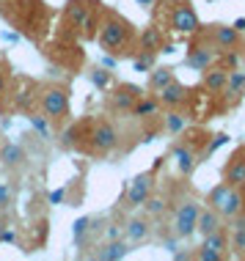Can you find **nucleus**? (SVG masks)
I'll return each instance as SVG.
<instances>
[{
  "instance_id": "f257e3e1",
  "label": "nucleus",
  "mask_w": 245,
  "mask_h": 261,
  "mask_svg": "<svg viewBox=\"0 0 245 261\" xmlns=\"http://www.w3.org/2000/svg\"><path fill=\"white\" fill-rule=\"evenodd\" d=\"M96 41H100V47L110 55H127V47L135 41V25H132L130 19H124L118 11H108L100 19Z\"/></svg>"
},
{
  "instance_id": "f03ea898",
  "label": "nucleus",
  "mask_w": 245,
  "mask_h": 261,
  "mask_svg": "<svg viewBox=\"0 0 245 261\" xmlns=\"http://www.w3.org/2000/svg\"><path fill=\"white\" fill-rule=\"evenodd\" d=\"M100 0H69L64 6V22L86 39H94L100 28Z\"/></svg>"
},
{
  "instance_id": "7ed1b4c3",
  "label": "nucleus",
  "mask_w": 245,
  "mask_h": 261,
  "mask_svg": "<svg viewBox=\"0 0 245 261\" xmlns=\"http://www.w3.org/2000/svg\"><path fill=\"white\" fill-rule=\"evenodd\" d=\"M36 108L44 113L47 118H50L53 124L64 121V118H69V91L64 86H44L39 88V105Z\"/></svg>"
},
{
  "instance_id": "20e7f679",
  "label": "nucleus",
  "mask_w": 245,
  "mask_h": 261,
  "mask_svg": "<svg viewBox=\"0 0 245 261\" xmlns=\"http://www.w3.org/2000/svg\"><path fill=\"white\" fill-rule=\"evenodd\" d=\"M88 151L91 154H110L118 146V129L113 121L108 118H96L91 121V132H88Z\"/></svg>"
},
{
  "instance_id": "39448f33",
  "label": "nucleus",
  "mask_w": 245,
  "mask_h": 261,
  "mask_svg": "<svg viewBox=\"0 0 245 261\" xmlns=\"http://www.w3.org/2000/svg\"><path fill=\"white\" fill-rule=\"evenodd\" d=\"M155 176H157L155 168H149V171L132 176L127 190H124V206H127V209H138V206H141V203L155 193Z\"/></svg>"
},
{
  "instance_id": "423d86ee",
  "label": "nucleus",
  "mask_w": 245,
  "mask_h": 261,
  "mask_svg": "<svg viewBox=\"0 0 245 261\" xmlns=\"http://www.w3.org/2000/svg\"><path fill=\"white\" fill-rule=\"evenodd\" d=\"M168 25H171V31L185 33V36H190V33H199V31H201V19H199V14H195V9L190 6V0L171 6Z\"/></svg>"
},
{
  "instance_id": "0eeeda50",
  "label": "nucleus",
  "mask_w": 245,
  "mask_h": 261,
  "mask_svg": "<svg viewBox=\"0 0 245 261\" xmlns=\"http://www.w3.org/2000/svg\"><path fill=\"white\" fill-rule=\"evenodd\" d=\"M199 201L187 198L182 201L177 212H174V234H177L179 239H190L195 234V220H199Z\"/></svg>"
},
{
  "instance_id": "6e6552de",
  "label": "nucleus",
  "mask_w": 245,
  "mask_h": 261,
  "mask_svg": "<svg viewBox=\"0 0 245 261\" xmlns=\"http://www.w3.org/2000/svg\"><path fill=\"white\" fill-rule=\"evenodd\" d=\"M201 151H204V146H195L193 140H179V143H174V160H177V171L182 176H190L195 171V165L201 162Z\"/></svg>"
},
{
  "instance_id": "1a4fd4ad",
  "label": "nucleus",
  "mask_w": 245,
  "mask_h": 261,
  "mask_svg": "<svg viewBox=\"0 0 245 261\" xmlns=\"http://www.w3.org/2000/svg\"><path fill=\"white\" fill-rule=\"evenodd\" d=\"M143 96V88L141 86H132V83H118V86L110 91L108 96V108L113 113H130L132 105Z\"/></svg>"
},
{
  "instance_id": "9d476101",
  "label": "nucleus",
  "mask_w": 245,
  "mask_h": 261,
  "mask_svg": "<svg viewBox=\"0 0 245 261\" xmlns=\"http://www.w3.org/2000/svg\"><path fill=\"white\" fill-rule=\"evenodd\" d=\"M207 39H209V44H212L215 50L229 53V50H234V47L240 44V31H237L234 25H220V22H215V25L207 28Z\"/></svg>"
},
{
  "instance_id": "9b49d317",
  "label": "nucleus",
  "mask_w": 245,
  "mask_h": 261,
  "mask_svg": "<svg viewBox=\"0 0 245 261\" xmlns=\"http://www.w3.org/2000/svg\"><path fill=\"white\" fill-rule=\"evenodd\" d=\"M223 181L232 187H245V146H237L223 165Z\"/></svg>"
},
{
  "instance_id": "f8f14e48",
  "label": "nucleus",
  "mask_w": 245,
  "mask_h": 261,
  "mask_svg": "<svg viewBox=\"0 0 245 261\" xmlns=\"http://www.w3.org/2000/svg\"><path fill=\"white\" fill-rule=\"evenodd\" d=\"M187 94H190V91H187V86L174 77V80L168 83L165 88L157 91V102H160V108H165V110H177V108H182V105L187 102Z\"/></svg>"
},
{
  "instance_id": "ddd939ff",
  "label": "nucleus",
  "mask_w": 245,
  "mask_h": 261,
  "mask_svg": "<svg viewBox=\"0 0 245 261\" xmlns=\"http://www.w3.org/2000/svg\"><path fill=\"white\" fill-rule=\"evenodd\" d=\"M132 250V245L127 242V239H108L105 245H96V250L91 253V258L96 261H121L127 258Z\"/></svg>"
},
{
  "instance_id": "4468645a",
  "label": "nucleus",
  "mask_w": 245,
  "mask_h": 261,
  "mask_svg": "<svg viewBox=\"0 0 245 261\" xmlns=\"http://www.w3.org/2000/svg\"><path fill=\"white\" fill-rule=\"evenodd\" d=\"M88 132H91V121H75L72 126H66L61 132V149L64 151L80 149L83 143H88Z\"/></svg>"
},
{
  "instance_id": "2eb2a0df",
  "label": "nucleus",
  "mask_w": 245,
  "mask_h": 261,
  "mask_svg": "<svg viewBox=\"0 0 245 261\" xmlns=\"http://www.w3.org/2000/svg\"><path fill=\"white\" fill-rule=\"evenodd\" d=\"M0 165H3L6 171H19V168L28 165V151L19 143H9V140H6V143L0 146Z\"/></svg>"
},
{
  "instance_id": "dca6fc26",
  "label": "nucleus",
  "mask_w": 245,
  "mask_h": 261,
  "mask_svg": "<svg viewBox=\"0 0 245 261\" xmlns=\"http://www.w3.org/2000/svg\"><path fill=\"white\" fill-rule=\"evenodd\" d=\"M218 61V50H212V44H204V47H199V44H193L190 47V53H187V58L185 63L190 69H195V72H204V69H209L212 63Z\"/></svg>"
},
{
  "instance_id": "f3484780",
  "label": "nucleus",
  "mask_w": 245,
  "mask_h": 261,
  "mask_svg": "<svg viewBox=\"0 0 245 261\" xmlns=\"http://www.w3.org/2000/svg\"><path fill=\"white\" fill-rule=\"evenodd\" d=\"M124 237H127V242L130 245H141L146 242V239L152 237V223H149V217H130L127 225H124Z\"/></svg>"
},
{
  "instance_id": "a211bd4d",
  "label": "nucleus",
  "mask_w": 245,
  "mask_h": 261,
  "mask_svg": "<svg viewBox=\"0 0 245 261\" xmlns=\"http://www.w3.org/2000/svg\"><path fill=\"white\" fill-rule=\"evenodd\" d=\"M223 215L220 212H215L212 206H207V209H199V220H195V234H201V237H207V234H212V231H218L223 228Z\"/></svg>"
},
{
  "instance_id": "6ab92c4d",
  "label": "nucleus",
  "mask_w": 245,
  "mask_h": 261,
  "mask_svg": "<svg viewBox=\"0 0 245 261\" xmlns=\"http://www.w3.org/2000/svg\"><path fill=\"white\" fill-rule=\"evenodd\" d=\"M226 77H229V69H223V66H209L201 72V86H204L209 94H220L223 88H226Z\"/></svg>"
},
{
  "instance_id": "aec40b11",
  "label": "nucleus",
  "mask_w": 245,
  "mask_h": 261,
  "mask_svg": "<svg viewBox=\"0 0 245 261\" xmlns=\"http://www.w3.org/2000/svg\"><path fill=\"white\" fill-rule=\"evenodd\" d=\"M138 47L146 53H160L165 47V39H163V31L155 25H149V28H143L141 31V36H138Z\"/></svg>"
},
{
  "instance_id": "412c9836",
  "label": "nucleus",
  "mask_w": 245,
  "mask_h": 261,
  "mask_svg": "<svg viewBox=\"0 0 245 261\" xmlns=\"http://www.w3.org/2000/svg\"><path fill=\"white\" fill-rule=\"evenodd\" d=\"M146 74H149V83H146V88H149L152 94H157L160 88H165L168 83L174 80V69H171V66H157V69L152 66Z\"/></svg>"
},
{
  "instance_id": "4be33fe9",
  "label": "nucleus",
  "mask_w": 245,
  "mask_h": 261,
  "mask_svg": "<svg viewBox=\"0 0 245 261\" xmlns=\"http://www.w3.org/2000/svg\"><path fill=\"white\" fill-rule=\"evenodd\" d=\"M157 110H160V102H157V96H141L135 105H132V110H130V116H135V118H152V116H157Z\"/></svg>"
},
{
  "instance_id": "5701e85b",
  "label": "nucleus",
  "mask_w": 245,
  "mask_h": 261,
  "mask_svg": "<svg viewBox=\"0 0 245 261\" xmlns=\"http://www.w3.org/2000/svg\"><path fill=\"white\" fill-rule=\"evenodd\" d=\"M28 121H31V126L36 129V135H39V138H44V140H47V138H53V121L44 116V113L31 110V113H28Z\"/></svg>"
},
{
  "instance_id": "b1692460",
  "label": "nucleus",
  "mask_w": 245,
  "mask_h": 261,
  "mask_svg": "<svg viewBox=\"0 0 245 261\" xmlns=\"http://www.w3.org/2000/svg\"><path fill=\"white\" fill-rule=\"evenodd\" d=\"M229 193H232V185H226V181H220V185H215L212 190L207 193V206H212L215 212H220V206L226 203Z\"/></svg>"
},
{
  "instance_id": "393cba45",
  "label": "nucleus",
  "mask_w": 245,
  "mask_h": 261,
  "mask_svg": "<svg viewBox=\"0 0 245 261\" xmlns=\"http://www.w3.org/2000/svg\"><path fill=\"white\" fill-rule=\"evenodd\" d=\"M204 245H207V248H212V250H218V253L232 256V253H229V231L226 228H218V231H212V234H207Z\"/></svg>"
},
{
  "instance_id": "a878e982",
  "label": "nucleus",
  "mask_w": 245,
  "mask_h": 261,
  "mask_svg": "<svg viewBox=\"0 0 245 261\" xmlns=\"http://www.w3.org/2000/svg\"><path fill=\"white\" fill-rule=\"evenodd\" d=\"M226 94H232V96H240L242 91H245V72H240V69H232L226 77Z\"/></svg>"
},
{
  "instance_id": "bb28decb",
  "label": "nucleus",
  "mask_w": 245,
  "mask_h": 261,
  "mask_svg": "<svg viewBox=\"0 0 245 261\" xmlns=\"http://www.w3.org/2000/svg\"><path fill=\"white\" fill-rule=\"evenodd\" d=\"M141 206H143V212H146V217H160V215L165 212L168 201L163 198V195H149V198H146Z\"/></svg>"
},
{
  "instance_id": "cd10ccee",
  "label": "nucleus",
  "mask_w": 245,
  "mask_h": 261,
  "mask_svg": "<svg viewBox=\"0 0 245 261\" xmlns=\"http://www.w3.org/2000/svg\"><path fill=\"white\" fill-rule=\"evenodd\" d=\"M165 132L168 135H179V132H185V116L177 110H168L165 113Z\"/></svg>"
},
{
  "instance_id": "c85d7f7f",
  "label": "nucleus",
  "mask_w": 245,
  "mask_h": 261,
  "mask_svg": "<svg viewBox=\"0 0 245 261\" xmlns=\"http://www.w3.org/2000/svg\"><path fill=\"white\" fill-rule=\"evenodd\" d=\"M155 61H157V53H146L141 50L132 58V66H135V72H149L152 66H155Z\"/></svg>"
},
{
  "instance_id": "c756f323",
  "label": "nucleus",
  "mask_w": 245,
  "mask_h": 261,
  "mask_svg": "<svg viewBox=\"0 0 245 261\" xmlns=\"http://www.w3.org/2000/svg\"><path fill=\"white\" fill-rule=\"evenodd\" d=\"M229 253L232 256H245V228L229 234Z\"/></svg>"
},
{
  "instance_id": "7c9ffc66",
  "label": "nucleus",
  "mask_w": 245,
  "mask_h": 261,
  "mask_svg": "<svg viewBox=\"0 0 245 261\" xmlns=\"http://www.w3.org/2000/svg\"><path fill=\"white\" fill-rule=\"evenodd\" d=\"M88 77H91V83H94L96 88H110V72L105 66H94L88 72Z\"/></svg>"
},
{
  "instance_id": "2f4dec72",
  "label": "nucleus",
  "mask_w": 245,
  "mask_h": 261,
  "mask_svg": "<svg viewBox=\"0 0 245 261\" xmlns=\"http://www.w3.org/2000/svg\"><path fill=\"white\" fill-rule=\"evenodd\" d=\"M11 206H14V187L9 185V181L0 179V209L11 212Z\"/></svg>"
},
{
  "instance_id": "473e14b6",
  "label": "nucleus",
  "mask_w": 245,
  "mask_h": 261,
  "mask_svg": "<svg viewBox=\"0 0 245 261\" xmlns=\"http://www.w3.org/2000/svg\"><path fill=\"white\" fill-rule=\"evenodd\" d=\"M193 258H199V261H223V258H229V256H226V253H218V250L207 248V245H201V248L193 253Z\"/></svg>"
},
{
  "instance_id": "72a5a7b5",
  "label": "nucleus",
  "mask_w": 245,
  "mask_h": 261,
  "mask_svg": "<svg viewBox=\"0 0 245 261\" xmlns=\"http://www.w3.org/2000/svg\"><path fill=\"white\" fill-rule=\"evenodd\" d=\"M240 228H245V209H240L237 215L229 217V231H240Z\"/></svg>"
},
{
  "instance_id": "f704fd0d",
  "label": "nucleus",
  "mask_w": 245,
  "mask_h": 261,
  "mask_svg": "<svg viewBox=\"0 0 245 261\" xmlns=\"http://www.w3.org/2000/svg\"><path fill=\"white\" fill-rule=\"evenodd\" d=\"M9 86H11V74H9V69L0 66V99L9 94Z\"/></svg>"
},
{
  "instance_id": "c9c22d12",
  "label": "nucleus",
  "mask_w": 245,
  "mask_h": 261,
  "mask_svg": "<svg viewBox=\"0 0 245 261\" xmlns=\"http://www.w3.org/2000/svg\"><path fill=\"white\" fill-rule=\"evenodd\" d=\"M64 195H66V187H61V190H55V193L50 195V201H53V203H61V198H64Z\"/></svg>"
},
{
  "instance_id": "e433bc0d",
  "label": "nucleus",
  "mask_w": 245,
  "mask_h": 261,
  "mask_svg": "<svg viewBox=\"0 0 245 261\" xmlns=\"http://www.w3.org/2000/svg\"><path fill=\"white\" fill-rule=\"evenodd\" d=\"M6 225H9V212H3V209H0V231H3Z\"/></svg>"
},
{
  "instance_id": "4c0bfd02",
  "label": "nucleus",
  "mask_w": 245,
  "mask_h": 261,
  "mask_svg": "<svg viewBox=\"0 0 245 261\" xmlns=\"http://www.w3.org/2000/svg\"><path fill=\"white\" fill-rule=\"evenodd\" d=\"M102 66H105V69H110V66H116V58H102Z\"/></svg>"
},
{
  "instance_id": "58836bf2",
  "label": "nucleus",
  "mask_w": 245,
  "mask_h": 261,
  "mask_svg": "<svg viewBox=\"0 0 245 261\" xmlns=\"http://www.w3.org/2000/svg\"><path fill=\"white\" fill-rule=\"evenodd\" d=\"M138 3H141L143 9H152V6H155V0H138Z\"/></svg>"
},
{
  "instance_id": "ea45409f",
  "label": "nucleus",
  "mask_w": 245,
  "mask_h": 261,
  "mask_svg": "<svg viewBox=\"0 0 245 261\" xmlns=\"http://www.w3.org/2000/svg\"><path fill=\"white\" fill-rule=\"evenodd\" d=\"M165 6H177V3H185V0H163Z\"/></svg>"
},
{
  "instance_id": "a19ab883",
  "label": "nucleus",
  "mask_w": 245,
  "mask_h": 261,
  "mask_svg": "<svg viewBox=\"0 0 245 261\" xmlns=\"http://www.w3.org/2000/svg\"><path fill=\"white\" fill-rule=\"evenodd\" d=\"M0 3H11V0H0Z\"/></svg>"
}]
</instances>
